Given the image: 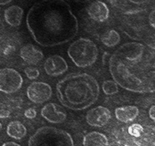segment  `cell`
<instances>
[{
  "label": "cell",
  "mask_w": 155,
  "mask_h": 146,
  "mask_svg": "<svg viewBox=\"0 0 155 146\" xmlns=\"http://www.w3.org/2000/svg\"><path fill=\"white\" fill-rule=\"evenodd\" d=\"M128 2L135 5H141L147 3L149 0H127Z\"/></svg>",
  "instance_id": "24"
},
{
  "label": "cell",
  "mask_w": 155,
  "mask_h": 146,
  "mask_svg": "<svg viewBox=\"0 0 155 146\" xmlns=\"http://www.w3.org/2000/svg\"><path fill=\"white\" fill-rule=\"evenodd\" d=\"M24 15L23 8L18 5H12L4 11L5 21L8 25L13 27H17L21 24Z\"/></svg>",
  "instance_id": "13"
},
{
  "label": "cell",
  "mask_w": 155,
  "mask_h": 146,
  "mask_svg": "<svg viewBox=\"0 0 155 146\" xmlns=\"http://www.w3.org/2000/svg\"><path fill=\"white\" fill-rule=\"evenodd\" d=\"M145 43L147 44V46L152 49L155 50V34L152 35L149 38H147L145 40Z\"/></svg>",
  "instance_id": "22"
},
{
  "label": "cell",
  "mask_w": 155,
  "mask_h": 146,
  "mask_svg": "<svg viewBox=\"0 0 155 146\" xmlns=\"http://www.w3.org/2000/svg\"><path fill=\"white\" fill-rule=\"evenodd\" d=\"M68 68L66 61L58 55L49 57L44 63L46 74L50 77H58L65 74Z\"/></svg>",
  "instance_id": "9"
},
{
  "label": "cell",
  "mask_w": 155,
  "mask_h": 146,
  "mask_svg": "<svg viewBox=\"0 0 155 146\" xmlns=\"http://www.w3.org/2000/svg\"><path fill=\"white\" fill-rule=\"evenodd\" d=\"M101 40L104 46L107 47L116 46L121 41L120 33L114 30H111L104 33L101 37Z\"/></svg>",
  "instance_id": "17"
},
{
  "label": "cell",
  "mask_w": 155,
  "mask_h": 146,
  "mask_svg": "<svg viewBox=\"0 0 155 146\" xmlns=\"http://www.w3.org/2000/svg\"><path fill=\"white\" fill-rule=\"evenodd\" d=\"M41 116L51 123H62L66 120V113L56 103H48L41 109Z\"/></svg>",
  "instance_id": "10"
},
{
  "label": "cell",
  "mask_w": 155,
  "mask_h": 146,
  "mask_svg": "<svg viewBox=\"0 0 155 146\" xmlns=\"http://www.w3.org/2000/svg\"><path fill=\"white\" fill-rule=\"evenodd\" d=\"M87 11L89 17L95 21H106L110 16V9L107 4L98 0L89 5Z\"/></svg>",
  "instance_id": "11"
},
{
  "label": "cell",
  "mask_w": 155,
  "mask_h": 146,
  "mask_svg": "<svg viewBox=\"0 0 155 146\" xmlns=\"http://www.w3.org/2000/svg\"><path fill=\"white\" fill-rule=\"evenodd\" d=\"M56 95L63 106L81 111L97 101L100 86L96 79L86 73L71 74L58 82Z\"/></svg>",
  "instance_id": "3"
},
{
  "label": "cell",
  "mask_w": 155,
  "mask_h": 146,
  "mask_svg": "<svg viewBox=\"0 0 155 146\" xmlns=\"http://www.w3.org/2000/svg\"><path fill=\"white\" fill-rule=\"evenodd\" d=\"M24 114H25V116L27 118L34 119L35 118L36 116H37V111H36V110L34 109V108H30L25 111Z\"/></svg>",
  "instance_id": "21"
},
{
  "label": "cell",
  "mask_w": 155,
  "mask_h": 146,
  "mask_svg": "<svg viewBox=\"0 0 155 146\" xmlns=\"http://www.w3.org/2000/svg\"><path fill=\"white\" fill-rule=\"evenodd\" d=\"M12 0H0V5H5L10 3Z\"/></svg>",
  "instance_id": "28"
},
{
  "label": "cell",
  "mask_w": 155,
  "mask_h": 146,
  "mask_svg": "<svg viewBox=\"0 0 155 146\" xmlns=\"http://www.w3.org/2000/svg\"><path fill=\"white\" fill-rule=\"evenodd\" d=\"M22 84L23 78L16 70L8 68L0 69V92L15 93L21 88Z\"/></svg>",
  "instance_id": "6"
},
{
  "label": "cell",
  "mask_w": 155,
  "mask_h": 146,
  "mask_svg": "<svg viewBox=\"0 0 155 146\" xmlns=\"http://www.w3.org/2000/svg\"><path fill=\"white\" fill-rule=\"evenodd\" d=\"M6 132L11 138L20 140L26 135L27 129L23 123L18 120H15L8 123L7 126Z\"/></svg>",
  "instance_id": "16"
},
{
  "label": "cell",
  "mask_w": 155,
  "mask_h": 146,
  "mask_svg": "<svg viewBox=\"0 0 155 146\" xmlns=\"http://www.w3.org/2000/svg\"><path fill=\"white\" fill-rule=\"evenodd\" d=\"M102 89L104 94L107 95H112L119 92L118 84L114 80H106L103 83Z\"/></svg>",
  "instance_id": "18"
},
{
  "label": "cell",
  "mask_w": 155,
  "mask_h": 146,
  "mask_svg": "<svg viewBox=\"0 0 155 146\" xmlns=\"http://www.w3.org/2000/svg\"><path fill=\"white\" fill-rule=\"evenodd\" d=\"M148 21L150 27H152L155 29V9L151 11V12L149 14Z\"/></svg>",
  "instance_id": "23"
},
{
  "label": "cell",
  "mask_w": 155,
  "mask_h": 146,
  "mask_svg": "<svg viewBox=\"0 0 155 146\" xmlns=\"http://www.w3.org/2000/svg\"><path fill=\"white\" fill-rule=\"evenodd\" d=\"M2 123H0V129H2Z\"/></svg>",
  "instance_id": "29"
},
{
  "label": "cell",
  "mask_w": 155,
  "mask_h": 146,
  "mask_svg": "<svg viewBox=\"0 0 155 146\" xmlns=\"http://www.w3.org/2000/svg\"><path fill=\"white\" fill-rule=\"evenodd\" d=\"M111 119V113L108 108L97 106L91 109L86 115V120L90 126L102 127L105 126Z\"/></svg>",
  "instance_id": "8"
},
{
  "label": "cell",
  "mask_w": 155,
  "mask_h": 146,
  "mask_svg": "<svg viewBox=\"0 0 155 146\" xmlns=\"http://www.w3.org/2000/svg\"><path fill=\"white\" fill-rule=\"evenodd\" d=\"M10 111L7 109L0 108V118H7L10 116Z\"/></svg>",
  "instance_id": "25"
},
{
  "label": "cell",
  "mask_w": 155,
  "mask_h": 146,
  "mask_svg": "<svg viewBox=\"0 0 155 146\" xmlns=\"http://www.w3.org/2000/svg\"><path fill=\"white\" fill-rule=\"evenodd\" d=\"M139 114L138 108L134 105H127L117 108L115 110L116 119L123 123H129L136 119Z\"/></svg>",
  "instance_id": "14"
},
{
  "label": "cell",
  "mask_w": 155,
  "mask_h": 146,
  "mask_svg": "<svg viewBox=\"0 0 155 146\" xmlns=\"http://www.w3.org/2000/svg\"><path fill=\"white\" fill-rule=\"evenodd\" d=\"M128 132H129V133L131 135L138 138V137L141 136V134L143 133V132H144V128L139 123H133V124H132L129 127Z\"/></svg>",
  "instance_id": "19"
},
{
  "label": "cell",
  "mask_w": 155,
  "mask_h": 146,
  "mask_svg": "<svg viewBox=\"0 0 155 146\" xmlns=\"http://www.w3.org/2000/svg\"><path fill=\"white\" fill-rule=\"evenodd\" d=\"M67 53L76 66L84 68L96 62L98 49L96 44L90 39L80 38L70 45Z\"/></svg>",
  "instance_id": "5"
},
{
  "label": "cell",
  "mask_w": 155,
  "mask_h": 146,
  "mask_svg": "<svg viewBox=\"0 0 155 146\" xmlns=\"http://www.w3.org/2000/svg\"><path fill=\"white\" fill-rule=\"evenodd\" d=\"M108 138L104 134L99 132H91L83 138L84 146H108Z\"/></svg>",
  "instance_id": "15"
},
{
  "label": "cell",
  "mask_w": 155,
  "mask_h": 146,
  "mask_svg": "<svg viewBox=\"0 0 155 146\" xmlns=\"http://www.w3.org/2000/svg\"><path fill=\"white\" fill-rule=\"evenodd\" d=\"M20 57L25 62L31 65H37L44 59V54L35 46L28 44L20 50Z\"/></svg>",
  "instance_id": "12"
},
{
  "label": "cell",
  "mask_w": 155,
  "mask_h": 146,
  "mask_svg": "<svg viewBox=\"0 0 155 146\" xmlns=\"http://www.w3.org/2000/svg\"><path fill=\"white\" fill-rule=\"evenodd\" d=\"M25 74H26L27 77L29 80H36L40 76V71L35 68L33 67H28L25 69Z\"/></svg>",
  "instance_id": "20"
},
{
  "label": "cell",
  "mask_w": 155,
  "mask_h": 146,
  "mask_svg": "<svg viewBox=\"0 0 155 146\" xmlns=\"http://www.w3.org/2000/svg\"><path fill=\"white\" fill-rule=\"evenodd\" d=\"M148 114L150 118L155 121V105L150 107V108L149 109V111H148Z\"/></svg>",
  "instance_id": "26"
},
{
  "label": "cell",
  "mask_w": 155,
  "mask_h": 146,
  "mask_svg": "<svg viewBox=\"0 0 155 146\" xmlns=\"http://www.w3.org/2000/svg\"><path fill=\"white\" fill-rule=\"evenodd\" d=\"M2 146H21L20 144L18 143L14 142V141H7V142L4 143Z\"/></svg>",
  "instance_id": "27"
},
{
  "label": "cell",
  "mask_w": 155,
  "mask_h": 146,
  "mask_svg": "<svg viewBox=\"0 0 155 146\" xmlns=\"http://www.w3.org/2000/svg\"><path fill=\"white\" fill-rule=\"evenodd\" d=\"M146 48L141 43H125L109 61L113 80L123 89L137 93L155 92V71L144 65Z\"/></svg>",
  "instance_id": "2"
},
{
  "label": "cell",
  "mask_w": 155,
  "mask_h": 146,
  "mask_svg": "<svg viewBox=\"0 0 155 146\" xmlns=\"http://www.w3.org/2000/svg\"><path fill=\"white\" fill-rule=\"evenodd\" d=\"M53 90L48 83L34 82L27 89V96L31 102L35 104H43L51 98Z\"/></svg>",
  "instance_id": "7"
},
{
  "label": "cell",
  "mask_w": 155,
  "mask_h": 146,
  "mask_svg": "<svg viewBox=\"0 0 155 146\" xmlns=\"http://www.w3.org/2000/svg\"><path fill=\"white\" fill-rule=\"evenodd\" d=\"M28 146H74L71 135L53 126L39 128L28 140Z\"/></svg>",
  "instance_id": "4"
},
{
  "label": "cell",
  "mask_w": 155,
  "mask_h": 146,
  "mask_svg": "<svg viewBox=\"0 0 155 146\" xmlns=\"http://www.w3.org/2000/svg\"><path fill=\"white\" fill-rule=\"evenodd\" d=\"M26 24L37 44L53 47L68 43L78 33V21L65 0H41L27 15Z\"/></svg>",
  "instance_id": "1"
}]
</instances>
